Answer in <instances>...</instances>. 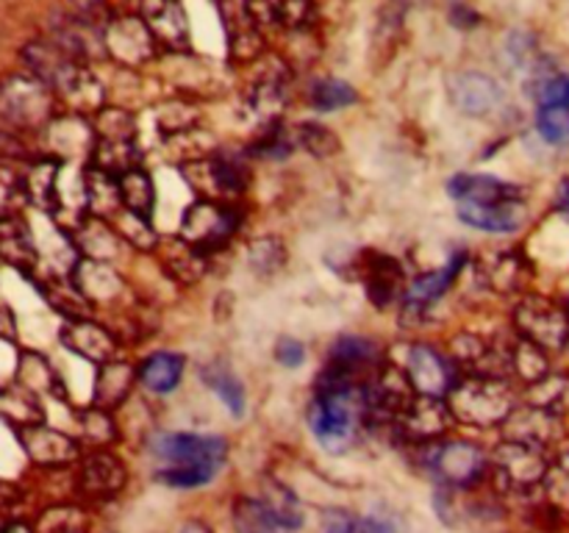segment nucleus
Returning a JSON list of instances; mask_svg holds the SVG:
<instances>
[{
	"label": "nucleus",
	"mask_w": 569,
	"mask_h": 533,
	"mask_svg": "<svg viewBox=\"0 0 569 533\" xmlns=\"http://www.w3.org/2000/svg\"><path fill=\"white\" fill-rule=\"evenodd\" d=\"M17 500V489L9 486V483H0V509L11 505Z\"/></svg>",
	"instance_id": "e2e57ef3"
},
{
	"label": "nucleus",
	"mask_w": 569,
	"mask_h": 533,
	"mask_svg": "<svg viewBox=\"0 0 569 533\" xmlns=\"http://www.w3.org/2000/svg\"><path fill=\"white\" fill-rule=\"evenodd\" d=\"M361 278H365L367 294L376 305H389L403 286V270L398 261L378 250H367L361 259Z\"/></svg>",
	"instance_id": "5701e85b"
},
{
	"label": "nucleus",
	"mask_w": 569,
	"mask_h": 533,
	"mask_svg": "<svg viewBox=\"0 0 569 533\" xmlns=\"http://www.w3.org/2000/svg\"><path fill=\"white\" fill-rule=\"evenodd\" d=\"M515 328L522 339L550 350H565L569 342V309L542 294H526L515 309Z\"/></svg>",
	"instance_id": "6e6552de"
},
{
	"label": "nucleus",
	"mask_w": 569,
	"mask_h": 533,
	"mask_svg": "<svg viewBox=\"0 0 569 533\" xmlns=\"http://www.w3.org/2000/svg\"><path fill=\"white\" fill-rule=\"evenodd\" d=\"M250 264L259 275H276L287 264V248L276 237L256 239V242H250Z\"/></svg>",
	"instance_id": "8fccbe9b"
},
{
	"label": "nucleus",
	"mask_w": 569,
	"mask_h": 533,
	"mask_svg": "<svg viewBox=\"0 0 569 533\" xmlns=\"http://www.w3.org/2000/svg\"><path fill=\"white\" fill-rule=\"evenodd\" d=\"M226 28L228 56L233 61H256L264 53V26L272 20L270 0H214Z\"/></svg>",
	"instance_id": "20e7f679"
},
{
	"label": "nucleus",
	"mask_w": 569,
	"mask_h": 533,
	"mask_svg": "<svg viewBox=\"0 0 569 533\" xmlns=\"http://www.w3.org/2000/svg\"><path fill=\"white\" fill-rule=\"evenodd\" d=\"M0 416L14 428H28L44 422V409L39 394L22 386L20 381L0 383Z\"/></svg>",
	"instance_id": "2f4dec72"
},
{
	"label": "nucleus",
	"mask_w": 569,
	"mask_h": 533,
	"mask_svg": "<svg viewBox=\"0 0 569 533\" xmlns=\"http://www.w3.org/2000/svg\"><path fill=\"white\" fill-rule=\"evenodd\" d=\"M150 453L164 461L156 481L176 489L206 486L226 464L228 444L220 436L200 433H156L150 439Z\"/></svg>",
	"instance_id": "f03ea898"
},
{
	"label": "nucleus",
	"mask_w": 569,
	"mask_h": 533,
	"mask_svg": "<svg viewBox=\"0 0 569 533\" xmlns=\"http://www.w3.org/2000/svg\"><path fill=\"white\" fill-rule=\"evenodd\" d=\"M542 489L550 503H553V509H559L561 514L569 516V453L550 461V470Z\"/></svg>",
	"instance_id": "5fc2aeb1"
},
{
	"label": "nucleus",
	"mask_w": 569,
	"mask_h": 533,
	"mask_svg": "<svg viewBox=\"0 0 569 533\" xmlns=\"http://www.w3.org/2000/svg\"><path fill=\"white\" fill-rule=\"evenodd\" d=\"M453 422L448 398H431V394H417L409 409L395 420L406 439L411 442H433L442 436Z\"/></svg>",
	"instance_id": "4468645a"
},
{
	"label": "nucleus",
	"mask_w": 569,
	"mask_h": 533,
	"mask_svg": "<svg viewBox=\"0 0 569 533\" xmlns=\"http://www.w3.org/2000/svg\"><path fill=\"white\" fill-rule=\"evenodd\" d=\"M233 527L237 533H295L298 527L278 520L259 497L237 500L233 505Z\"/></svg>",
	"instance_id": "f704fd0d"
},
{
	"label": "nucleus",
	"mask_w": 569,
	"mask_h": 533,
	"mask_svg": "<svg viewBox=\"0 0 569 533\" xmlns=\"http://www.w3.org/2000/svg\"><path fill=\"white\" fill-rule=\"evenodd\" d=\"M537 128L548 142L561 144L569 139V103H542L537 111Z\"/></svg>",
	"instance_id": "864d4df0"
},
{
	"label": "nucleus",
	"mask_w": 569,
	"mask_h": 533,
	"mask_svg": "<svg viewBox=\"0 0 569 533\" xmlns=\"http://www.w3.org/2000/svg\"><path fill=\"white\" fill-rule=\"evenodd\" d=\"M92 164L100 170L111 172V175L120 178L122 172L139 167V148L137 139H94L92 150Z\"/></svg>",
	"instance_id": "e433bc0d"
},
{
	"label": "nucleus",
	"mask_w": 569,
	"mask_h": 533,
	"mask_svg": "<svg viewBox=\"0 0 569 533\" xmlns=\"http://www.w3.org/2000/svg\"><path fill=\"white\" fill-rule=\"evenodd\" d=\"M309 98L315 109L337 111L356 103V89L348 87L345 81H337V78H326V81H317L315 87H311Z\"/></svg>",
	"instance_id": "09e8293b"
},
{
	"label": "nucleus",
	"mask_w": 569,
	"mask_h": 533,
	"mask_svg": "<svg viewBox=\"0 0 569 533\" xmlns=\"http://www.w3.org/2000/svg\"><path fill=\"white\" fill-rule=\"evenodd\" d=\"M50 148H53V159L72 164V161H92L94 150V125L83 114L70 117H53L48 122Z\"/></svg>",
	"instance_id": "a211bd4d"
},
{
	"label": "nucleus",
	"mask_w": 569,
	"mask_h": 533,
	"mask_svg": "<svg viewBox=\"0 0 569 533\" xmlns=\"http://www.w3.org/2000/svg\"><path fill=\"white\" fill-rule=\"evenodd\" d=\"M37 533H87V516L78 509H50Z\"/></svg>",
	"instance_id": "bf43d9fd"
},
{
	"label": "nucleus",
	"mask_w": 569,
	"mask_h": 533,
	"mask_svg": "<svg viewBox=\"0 0 569 533\" xmlns=\"http://www.w3.org/2000/svg\"><path fill=\"white\" fill-rule=\"evenodd\" d=\"M203 381H206V386H209L211 392L222 400V403H226V409L231 411L233 416L244 414V386L226 364H220V361H217V364L203 366Z\"/></svg>",
	"instance_id": "37998d69"
},
{
	"label": "nucleus",
	"mask_w": 569,
	"mask_h": 533,
	"mask_svg": "<svg viewBox=\"0 0 569 533\" xmlns=\"http://www.w3.org/2000/svg\"><path fill=\"white\" fill-rule=\"evenodd\" d=\"M183 178L189 181V187L194 192H200L209 200H231L237 194L244 192L248 187V172L231 159H222V155H203V159L187 161L181 167Z\"/></svg>",
	"instance_id": "9d476101"
},
{
	"label": "nucleus",
	"mask_w": 569,
	"mask_h": 533,
	"mask_svg": "<svg viewBox=\"0 0 569 533\" xmlns=\"http://www.w3.org/2000/svg\"><path fill=\"white\" fill-rule=\"evenodd\" d=\"M326 533H395L381 520H367V516H350L342 511H333L326 516Z\"/></svg>",
	"instance_id": "13d9d810"
},
{
	"label": "nucleus",
	"mask_w": 569,
	"mask_h": 533,
	"mask_svg": "<svg viewBox=\"0 0 569 533\" xmlns=\"http://www.w3.org/2000/svg\"><path fill=\"white\" fill-rule=\"evenodd\" d=\"M161 250V264H164V270L170 272L176 281L181 283H194L203 278L206 272V253L203 250L192 248L189 242H183V239H176V242L164 244Z\"/></svg>",
	"instance_id": "72a5a7b5"
},
{
	"label": "nucleus",
	"mask_w": 569,
	"mask_h": 533,
	"mask_svg": "<svg viewBox=\"0 0 569 533\" xmlns=\"http://www.w3.org/2000/svg\"><path fill=\"white\" fill-rule=\"evenodd\" d=\"M328 370L361 381V375L378 370V348L365 336H342L331 348L328 355Z\"/></svg>",
	"instance_id": "bb28decb"
},
{
	"label": "nucleus",
	"mask_w": 569,
	"mask_h": 533,
	"mask_svg": "<svg viewBox=\"0 0 569 533\" xmlns=\"http://www.w3.org/2000/svg\"><path fill=\"white\" fill-rule=\"evenodd\" d=\"M509 366L511 375L520 378L522 383H537L539 378H545L550 372V361H548V350L533 344L531 339H517L515 344L509 348Z\"/></svg>",
	"instance_id": "ea45409f"
},
{
	"label": "nucleus",
	"mask_w": 569,
	"mask_h": 533,
	"mask_svg": "<svg viewBox=\"0 0 569 533\" xmlns=\"http://www.w3.org/2000/svg\"><path fill=\"white\" fill-rule=\"evenodd\" d=\"M531 281V261L522 253H503L492 261L489 266V286L500 294H515L526 289Z\"/></svg>",
	"instance_id": "58836bf2"
},
{
	"label": "nucleus",
	"mask_w": 569,
	"mask_h": 533,
	"mask_svg": "<svg viewBox=\"0 0 569 533\" xmlns=\"http://www.w3.org/2000/svg\"><path fill=\"white\" fill-rule=\"evenodd\" d=\"M78 425H81V436L87 439L94 447H103V444L114 442L117 439V425L111 420L109 409H100V405H92V409L81 411L78 414Z\"/></svg>",
	"instance_id": "de8ad7c7"
},
{
	"label": "nucleus",
	"mask_w": 569,
	"mask_h": 533,
	"mask_svg": "<svg viewBox=\"0 0 569 533\" xmlns=\"http://www.w3.org/2000/svg\"><path fill=\"white\" fill-rule=\"evenodd\" d=\"M276 359L281 361L283 366H300L306 359V348L292 336H283L281 342L276 344Z\"/></svg>",
	"instance_id": "680f3d73"
},
{
	"label": "nucleus",
	"mask_w": 569,
	"mask_h": 533,
	"mask_svg": "<svg viewBox=\"0 0 569 533\" xmlns=\"http://www.w3.org/2000/svg\"><path fill=\"white\" fill-rule=\"evenodd\" d=\"M17 439H20L22 450L28 453V459L33 464L42 466H61L70 464L78 459V442L72 436H67L64 431H56L48 428L44 422L28 428H17Z\"/></svg>",
	"instance_id": "6ab92c4d"
},
{
	"label": "nucleus",
	"mask_w": 569,
	"mask_h": 533,
	"mask_svg": "<svg viewBox=\"0 0 569 533\" xmlns=\"http://www.w3.org/2000/svg\"><path fill=\"white\" fill-rule=\"evenodd\" d=\"M76 242L78 248H81L83 253H89V259L94 261L117 259V248L126 244L120 233H117L114 228L106 225L100 217H94V220H83L81 225L76 228Z\"/></svg>",
	"instance_id": "c9c22d12"
},
{
	"label": "nucleus",
	"mask_w": 569,
	"mask_h": 533,
	"mask_svg": "<svg viewBox=\"0 0 569 533\" xmlns=\"http://www.w3.org/2000/svg\"><path fill=\"white\" fill-rule=\"evenodd\" d=\"M126 486V464L109 450H94L78 466V489L92 500L117 497Z\"/></svg>",
	"instance_id": "dca6fc26"
},
{
	"label": "nucleus",
	"mask_w": 569,
	"mask_h": 533,
	"mask_svg": "<svg viewBox=\"0 0 569 533\" xmlns=\"http://www.w3.org/2000/svg\"><path fill=\"white\" fill-rule=\"evenodd\" d=\"M139 17L150 28L159 48L172 50V53H187L192 39H189V17L181 0H142Z\"/></svg>",
	"instance_id": "ddd939ff"
},
{
	"label": "nucleus",
	"mask_w": 569,
	"mask_h": 533,
	"mask_svg": "<svg viewBox=\"0 0 569 533\" xmlns=\"http://www.w3.org/2000/svg\"><path fill=\"white\" fill-rule=\"evenodd\" d=\"M283 67L272 64L267 67L264 72H261L259 78L253 81V87H250L248 92V100H244V109H248V114L253 117L256 122H261L264 128L276 125L278 117H281L283 105H287L289 94H287V76H283Z\"/></svg>",
	"instance_id": "aec40b11"
},
{
	"label": "nucleus",
	"mask_w": 569,
	"mask_h": 533,
	"mask_svg": "<svg viewBox=\"0 0 569 533\" xmlns=\"http://www.w3.org/2000/svg\"><path fill=\"white\" fill-rule=\"evenodd\" d=\"M183 375V355L178 353H153L144 359L142 370H139V381L144 389L156 394H167L181 383Z\"/></svg>",
	"instance_id": "4c0bfd02"
},
{
	"label": "nucleus",
	"mask_w": 569,
	"mask_h": 533,
	"mask_svg": "<svg viewBox=\"0 0 569 533\" xmlns=\"http://www.w3.org/2000/svg\"><path fill=\"white\" fill-rule=\"evenodd\" d=\"M548 470V447L520 442V439H506L503 444H498V450L492 455L495 481H498V486L503 492L511 494H526L531 489L545 486Z\"/></svg>",
	"instance_id": "423d86ee"
},
{
	"label": "nucleus",
	"mask_w": 569,
	"mask_h": 533,
	"mask_svg": "<svg viewBox=\"0 0 569 533\" xmlns=\"http://www.w3.org/2000/svg\"><path fill=\"white\" fill-rule=\"evenodd\" d=\"M61 344L92 364H106L117 355V339L109 328L98 325L89 316H70L59 331Z\"/></svg>",
	"instance_id": "2eb2a0df"
},
{
	"label": "nucleus",
	"mask_w": 569,
	"mask_h": 533,
	"mask_svg": "<svg viewBox=\"0 0 569 533\" xmlns=\"http://www.w3.org/2000/svg\"><path fill=\"white\" fill-rule=\"evenodd\" d=\"M111 222H114V231L120 233L122 242H126L128 248H137L148 253V250H156V244H159V237H156L153 225H150V217H142L122 205V209L111 217Z\"/></svg>",
	"instance_id": "c03bdc74"
},
{
	"label": "nucleus",
	"mask_w": 569,
	"mask_h": 533,
	"mask_svg": "<svg viewBox=\"0 0 569 533\" xmlns=\"http://www.w3.org/2000/svg\"><path fill=\"white\" fill-rule=\"evenodd\" d=\"M17 381L37 394L59 392V378H56L53 366H50L48 359H42L39 353L20 355V364H17Z\"/></svg>",
	"instance_id": "49530a36"
},
{
	"label": "nucleus",
	"mask_w": 569,
	"mask_h": 533,
	"mask_svg": "<svg viewBox=\"0 0 569 533\" xmlns=\"http://www.w3.org/2000/svg\"><path fill=\"white\" fill-rule=\"evenodd\" d=\"M94 137L103 139H137V120L126 109H103L94 114Z\"/></svg>",
	"instance_id": "3c124183"
},
{
	"label": "nucleus",
	"mask_w": 569,
	"mask_h": 533,
	"mask_svg": "<svg viewBox=\"0 0 569 533\" xmlns=\"http://www.w3.org/2000/svg\"><path fill=\"white\" fill-rule=\"evenodd\" d=\"M239 225V214L226 200L200 198L183 211L181 220V239L203 253L226 248L228 239L233 237Z\"/></svg>",
	"instance_id": "0eeeda50"
},
{
	"label": "nucleus",
	"mask_w": 569,
	"mask_h": 533,
	"mask_svg": "<svg viewBox=\"0 0 569 533\" xmlns=\"http://www.w3.org/2000/svg\"><path fill=\"white\" fill-rule=\"evenodd\" d=\"M0 533H33V531L28 525H22V522H9Z\"/></svg>",
	"instance_id": "338daca9"
},
{
	"label": "nucleus",
	"mask_w": 569,
	"mask_h": 533,
	"mask_svg": "<svg viewBox=\"0 0 569 533\" xmlns=\"http://www.w3.org/2000/svg\"><path fill=\"white\" fill-rule=\"evenodd\" d=\"M153 122L159 125L164 139L178 137V133L194 131V125H198V109L192 103H187V100H170V103H161L153 111Z\"/></svg>",
	"instance_id": "a18cd8bd"
},
{
	"label": "nucleus",
	"mask_w": 569,
	"mask_h": 533,
	"mask_svg": "<svg viewBox=\"0 0 569 533\" xmlns=\"http://www.w3.org/2000/svg\"><path fill=\"white\" fill-rule=\"evenodd\" d=\"M526 403H531V405H537V409L561 416L569 409V375H561V372H548L545 378H539L537 383H531V386H528Z\"/></svg>",
	"instance_id": "a19ab883"
},
{
	"label": "nucleus",
	"mask_w": 569,
	"mask_h": 533,
	"mask_svg": "<svg viewBox=\"0 0 569 533\" xmlns=\"http://www.w3.org/2000/svg\"><path fill=\"white\" fill-rule=\"evenodd\" d=\"M103 48L106 56H111L117 64L137 70V67H144L153 61L159 42L153 39L150 28L144 26L142 17L122 14L111 17V22L106 26Z\"/></svg>",
	"instance_id": "1a4fd4ad"
},
{
	"label": "nucleus",
	"mask_w": 569,
	"mask_h": 533,
	"mask_svg": "<svg viewBox=\"0 0 569 533\" xmlns=\"http://www.w3.org/2000/svg\"><path fill=\"white\" fill-rule=\"evenodd\" d=\"M450 100L465 114L483 117L492 114L503 103V89L495 78L483 76V72H459V76L450 78Z\"/></svg>",
	"instance_id": "412c9836"
},
{
	"label": "nucleus",
	"mask_w": 569,
	"mask_h": 533,
	"mask_svg": "<svg viewBox=\"0 0 569 533\" xmlns=\"http://www.w3.org/2000/svg\"><path fill=\"white\" fill-rule=\"evenodd\" d=\"M433 475L448 486H472L487 472L489 459L478 444L472 442H445L428 459Z\"/></svg>",
	"instance_id": "9b49d317"
},
{
	"label": "nucleus",
	"mask_w": 569,
	"mask_h": 533,
	"mask_svg": "<svg viewBox=\"0 0 569 533\" xmlns=\"http://www.w3.org/2000/svg\"><path fill=\"white\" fill-rule=\"evenodd\" d=\"M272 20L289 31H303L315 22V3L311 0H270Z\"/></svg>",
	"instance_id": "603ef678"
},
{
	"label": "nucleus",
	"mask_w": 569,
	"mask_h": 533,
	"mask_svg": "<svg viewBox=\"0 0 569 533\" xmlns=\"http://www.w3.org/2000/svg\"><path fill=\"white\" fill-rule=\"evenodd\" d=\"M559 205L565 211H569V178L567 181H561V187H559Z\"/></svg>",
	"instance_id": "0e129e2a"
},
{
	"label": "nucleus",
	"mask_w": 569,
	"mask_h": 533,
	"mask_svg": "<svg viewBox=\"0 0 569 533\" xmlns=\"http://www.w3.org/2000/svg\"><path fill=\"white\" fill-rule=\"evenodd\" d=\"M406 372L415 383L417 394H431V398H448L450 389L456 386L450 361L439 350L428 344H415L406 359Z\"/></svg>",
	"instance_id": "f3484780"
},
{
	"label": "nucleus",
	"mask_w": 569,
	"mask_h": 533,
	"mask_svg": "<svg viewBox=\"0 0 569 533\" xmlns=\"http://www.w3.org/2000/svg\"><path fill=\"white\" fill-rule=\"evenodd\" d=\"M459 220L470 228L487 233H511L526 222V203L522 200H503V203H459Z\"/></svg>",
	"instance_id": "4be33fe9"
},
{
	"label": "nucleus",
	"mask_w": 569,
	"mask_h": 533,
	"mask_svg": "<svg viewBox=\"0 0 569 533\" xmlns=\"http://www.w3.org/2000/svg\"><path fill=\"white\" fill-rule=\"evenodd\" d=\"M0 259L22 272H31L39 264V248L33 242L31 228L14 214L0 220Z\"/></svg>",
	"instance_id": "a878e982"
},
{
	"label": "nucleus",
	"mask_w": 569,
	"mask_h": 533,
	"mask_svg": "<svg viewBox=\"0 0 569 533\" xmlns=\"http://www.w3.org/2000/svg\"><path fill=\"white\" fill-rule=\"evenodd\" d=\"M370 416L367 383L328 370L317 381V398L309 405V428L328 453H345Z\"/></svg>",
	"instance_id": "f257e3e1"
},
{
	"label": "nucleus",
	"mask_w": 569,
	"mask_h": 533,
	"mask_svg": "<svg viewBox=\"0 0 569 533\" xmlns=\"http://www.w3.org/2000/svg\"><path fill=\"white\" fill-rule=\"evenodd\" d=\"M465 264H467V255L459 253L450 259V264H445V266H439V270L426 272V275L417 278V281L406 289V305L415 311L428 309L433 300H439L445 292H448L450 283L456 281V275H459V270Z\"/></svg>",
	"instance_id": "7c9ffc66"
},
{
	"label": "nucleus",
	"mask_w": 569,
	"mask_h": 533,
	"mask_svg": "<svg viewBox=\"0 0 569 533\" xmlns=\"http://www.w3.org/2000/svg\"><path fill=\"white\" fill-rule=\"evenodd\" d=\"M72 272H76L72 278H76L78 289H81L89 303H109V300H114L126 289V283L111 270L109 261H81Z\"/></svg>",
	"instance_id": "c756f323"
},
{
	"label": "nucleus",
	"mask_w": 569,
	"mask_h": 533,
	"mask_svg": "<svg viewBox=\"0 0 569 533\" xmlns=\"http://www.w3.org/2000/svg\"><path fill=\"white\" fill-rule=\"evenodd\" d=\"M448 405L456 422L472 428H495L509 420L517 398L506 378L470 375L465 381H456L448 394Z\"/></svg>",
	"instance_id": "7ed1b4c3"
},
{
	"label": "nucleus",
	"mask_w": 569,
	"mask_h": 533,
	"mask_svg": "<svg viewBox=\"0 0 569 533\" xmlns=\"http://www.w3.org/2000/svg\"><path fill=\"white\" fill-rule=\"evenodd\" d=\"M417 398V389L411 383L409 372L400 370L395 364H381L372 372V381L367 383V403H370V414L389 416V420H398L406 409L411 405V400Z\"/></svg>",
	"instance_id": "f8f14e48"
},
{
	"label": "nucleus",
	"mask_w": 569,
	"mask_h": 533,
	"mask_svg": "<svg viewBox=\"0 0 569 533\" xmlns=\"http://www.w3.org/2000/svg\"><path fill=\"white\" fill-rule=\"evenodd\" d=\"M64 14L83 22V26L98 28V31H106V26L111 22V9L106 0H67Z\"/></svg>",
	"instance_id": "4d7b16f0"
},
{
	"label": "nucleus",
	"mask_w": 569,
	"mask_h": 533,
	"mask_svg": "<svg viewBox=\"0 0 569 533\" xmlns=\"http://www.w3.org/2000/svg\"><path fill=\"white\" fill-rule=\"evenodd\" d=\"M59 178H61V161L59 159H42L31 167L26 178V194L37 209L56 214L59 205Z\"/></svg>",
	"instance_id": "473e14b6"
},
{
	"label": "nucleus",
	"mask_w": 569,
	"mask_h": 533,
	"mask_svg": "<svg viewBox=\"0 0 569 533\" xmlns=\"http://www.w3.org/2000/svg\"><path fill=\"white\" fill-rule=\"evenodd\" d=\"M295 142L303 144V148L309 150V153H315L317 159H328V155L339 150L337 133L328 131L326 125H317V122H303V125H298Z\"/></svg>",
	"instance_id": "6e6d98bb"
},
{
	"label": "nucleus",
	"mask_w": 569,
	"mask_h": 533,
	"mask_svg": "<svg viewBox=\"0 0 569 533\" xmlns=\"http://www.w3.org/2000/svg\"><path fill=\"white\" fill-rule=\"evenodd\" d=\"M181 533H211V531L203 525V522H187V525L181 527Z\"/></svg>",
	"instance_id": "69168bd1"
},
{
	"label": "nucleus",
	"mask_w": 569,
	"mask_h": 533,
	"mask_svg": "<svg viewBox=\"0 0 569 533\" xmlns=\"http://www.w3.org/2000/svg\"><path fill=\"white\" fill-rule=\"evenodd\" d=\"M83 189H87V205L92 217L111 220V217L122 209L120 178L111 175V172L89 164L87 170H83Z\"/></svg>",
	"instance_id": "c85d7f7f"
},
{
	"label": "nucleus",
	"mask_w": 569,
	"mask_h": 533,
	"mask_svg": "<svg viewBox=\"0 0 569 533\" xmlns=\"http://www.w3.org/2000/svg\"><path fill=\"white\" fill-rule=\"evenodd\" d=\"M22 198H28L26 181H22L11 167L0 164V220L14 214L17 205L22 203Z\"/></svg>",
	"instance_id": "052dcab7"
},
{
	"label": "nucleus",
	"mask_w": 569,
	"mask_h": 533,
	"mask_svg": "<svg viewBox=\"0 0 569 533\" xmlns=\"http://www.w3.org/2000/svg\"><path fill=\"white\" fill-rule=\"evenodd\" d=\"M120 194H122V205L137 214L150 217L156 209V187L153 178L148 175V170L142 167H133V170L122 172L120 175Z\"/></svg>",
	"instance_id": "79ce46f5"
},
{
	"label": "nucleus",
	"mask_w": 569,
	"mask_h": 533,
	"mask_svg": "<svg viewBox=\"0 0 569 533\" xmlns=\"http://www.w3.org/2000/svg\"><path fill=\"white\" fill-rule=\"evenodd\" d=\"M448 192L453 194L459 203H503V200H522V189L509 181H500L495 175H467L450 178Z\"/></svg>",
	"instance_id": "393cba45"
},
{
	"label": "nucleus",
	"mask_w": 569,
	"mask_h": 533,
	"mask_svg": "<svg viewBox=\"0 0 569 533\" xmlns=\"http://www.w3.org/2000/svg\"><path fill=\"white\" fill-rule=\"evenodd\" d=\"M506 439H520V442L539 444V447H550L553 439L559 436V416L550 411L537 409L531 403L515 405L509 420L503 422Z\"/></svg>",
	"instance_id": "b1692460"
},
{
	"label": "nucleus",
	"mask_w": 569,
	"mask_h": 533,
	"mask_svg": "<svg viewBox=\"0 0 569 533\" xmlns=\"http://www.w3.org/2000/svg\"><path fill=\"white\" fill-rule=\"evenodd\" d=\"M53 89L33 78L31 72H17L0 81V117L14 128H48L53 120Z\"/></svg>",
	"instance_id": "39448f33"
},
{
	"label": "nucleus",
	"mask_w": 569,
	"mask_h": 533,
	"mask_svg": "<svg viewBox=\"0 0 569 533\" xmlns=\"http://www.w3.org/2000/svg\"><path fill=\"white\" fill-rule=\"evenodd\" d=\"M133 381H137V370L131 361L111 359L106 364H98V378H94V400L92 405L100 409H117L131 394Z\"/></svg>",
	"instance_id": "cd10ccee"
}]
</instances>
